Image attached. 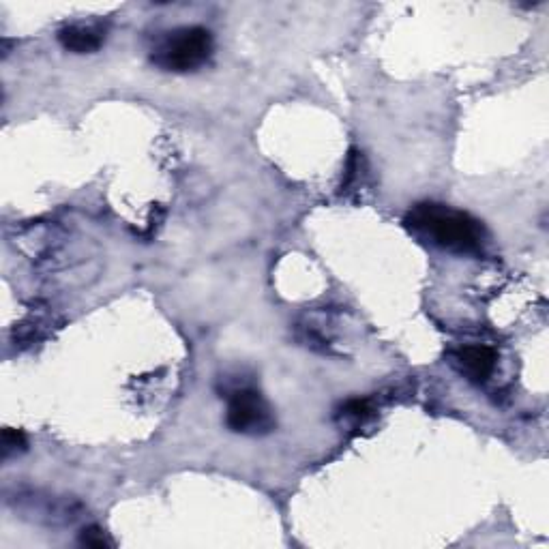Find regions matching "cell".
Here are the masks:
<instances>
[{
	"label": "cell",
	"mask_w": 549,
	"mask_h": 549,
	"mask_svg": "<svg viewBox=\"0 0 549 549\" xmlns=\"http://www.w3.org/2000/svg\"><path fill=\"white\" fill-rule=\"evenodd\" d=\"M103 41L106 33L93 24H69L58 31V43L73 54H93L103 46Z\"/></svg>",
	"instance_id": "obj_5"
},
{
	"label": "cell",
	"mask_w": 549,
	"mask_h": 549,
	"mask_svg": "<svg viewBox=\"0 0 549 549\" xmlns=\"http://www.w3.org/2000/svg\"><path fill=\"white\" fill-rule=\"evenodd\" d=\"M417 239L449 254H479L485 243V228L466 211L438 202H421L404 219Z\"/></svg>",
	"instance_id": "obj_1"
},
{
	"label": "cell",
	"mask_w": 549,
	"mask_h": 549,
	"mask_svg": "<svg viewBox=\"0 0 549 549\" xmlns=\"http://www.w3.org/2000/svg\"><path fill=\"white\" fill-rule=\"evenodd\" d=\"M374 414L372 404L367 399H350V402L341 408V417L346 421H352L354 425H363Z\"/></svg>",
	"instance_id": "obj_6"
},
{
	"label": "cell",
	"mask_w": 549,
	"mask_h": 549,
	"mask_svg": "<svg viewBox=\"0 0 549 549\" xmlns=\"http://www.w3.org/2000/svg\"><path fill=\"white\" fill-rule=\"evenodd\" d=\"M26 447H28V440H26L24 432H20V429H11V427L5 429L3 432V457L5 459L26 451Z\"/></svg>",
	"instance_id": "obj_7"
},
{
	"label": "cell",
	"mask_w": 549,
	"mask_h": 549,
	"mask_svg": "<svg viewBox=\"0 0 549 549\" xmlns=\"http://www.w3.org/2000/svg\"><path fill=\"white\" fill-rule=\"evenodd\" d=\"M453 363L470 382L485 384L498 367V354L492 346L474 344L453 352Z\"/></svg>",
	"instance_id": "obj_4"
},
{
	"label": "cell",
	"mask_w": 549,
	"mask_h": 549,
	"mask_svg": "<svg viewBox=\"0 0 549 549\" xmlns=\"http://www.w3.org/2000/svg\"><path fill=\"white\" fill-rule=\"evenodd\" d=\"M80 543H82V545H88V547H110V545H112V543L106 539V534H103V530H99L97 526L84 528L82 534H80Z\"/></svg>",
	"instance_id": "obj_8"
},
{
	"label": "cell",
	"mask_w": 549,
	"mask_h": 549,
	"mask_svg": "<svg viewBox=\"0 0 549 549\" xmlns=\"http://www.w3.org/2000/svg\"><path fill=\"white\" fill-rule=\"evenodd\" d=\"M213 50L215 41L211 31L202 26H185L176 28L157 43L151 61L163 71L191 73L211 61Z\"/></svg>",
	"instance_id": "obj_2"
},
{
	"label": "cell",
	"mask_w": 549,
	"mask_h": 549,
	"mask_svg": "<svg viewBox=\"0 0 549 549\" xmlns=\"http://www.w3.org/2000/svg\"><path fill=\"white\" fill-rule=\"evenodd\" d=\"M226 425L234 434L262 436L275 427L271 406L254 387H234L228 393Z\"/></svg>",
	"instance_id": "obj_3"
}]
</instances>
